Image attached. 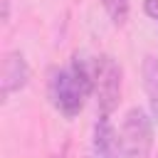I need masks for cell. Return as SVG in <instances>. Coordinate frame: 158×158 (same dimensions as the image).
<instances>
[{
	"instance_id": "8992f818",
	"label": "cell",
	"mask_w": 158,
	"mask_h": 158,
	"mask_svg": "<svg viewBox=\"0 0 158 158\" xmlns=\"http://www.w3.org/2000/svg\"><path fill=\"white\" fill-rule=\"evenodd\" d=\"M141 77H143V89H146V96H148L151 116L158 123V57H153V54L143 57Z\"/></svg>"
},
{
	"instance_id": "7a4b0ae2",
	"label": "cell",
	"mask_w": 158,
	"mask_h": 158,
	"mask_svg": "<svg viewBox=\"0 0 158 158\" xmlns=\"http://www.w3.org/2000/svg\"><path fill=\"white\" fill-rule=\"evenodd\" d=\"M121 64L111 54H94L91 57V79H94V96L99 104V114L111 116L121 101Z\"/></svg>"
},
{
	"instance_id": "277c9868",
	"label": "cell",
	"mask_w": 158,
	"mask_h": 158,
	"mask_svg": "<svg viewBox=\"0 0 158 158\" xmlns=\"http://www.w3.org/2000/svg\"><path fill=\"white\" fill-rule=\"evenodd\" d=\"M27 81H30V64H27L25 54L17 49L7 52L0 64V96L10 99L15 91L25 89Z\"/></svg>"
},
{
	"instance_id": "52a82bcc",
	"label": "cell",
	"mask_w": 158,
	"mask_h": 158,
	"mask_svg": "<svg viewBox=\"0 0 158 158\" xmlns=\"http://www.w3.org/2000/svg\"><path fill=\"white\" fill-rule=\"evenodd\" d=\"M109 20L114 25H123L128 20V10H131V0H101Z\"/></svg>"
},
{
	"instance_id": "6da1fadb",
	"label": "cell",
	"mask_w": 158,
	"mask_h": 158,
	"mask_svg": "<svg viewBox=\"0 0 158 158\" xmlns=\"http://www.w3.org/2000/svg\"><path fill=\"white\" fill-rule=\"evenodd\" d=\"M47 91H49L52 106L62 116L74 118L84 109L86 99L94 94L91 57H86L84 52H77L67 67L52 69L49 81H47Z\"/></svg>"
},
{
	"instance_id": "5b68a950",
	"label": "cell",
	"mask_w": 158,
	"mask_h": 158,
	"mask_svg": "<svg viewBox=\"0 0 158 158\" xmlns=\"http://www.w3.org/2000/svg\"><path fill=\"white\" fill-rule=\"evenodd\" d=\"M91 148H94V158H121L123 148L118 141V133L111 126V118L99 114L96 123H94V136H91Z\"/></svg>"
},
{
	"instance_id": "3957f363",
	"label": "cell",
	"mask_w": 158,
	"mask_h": 158,
	"mask_svg": "<svg viewBox=\"0 0 158 158\" xmlns=\"http://www.w3.org/2000/svg\"><path fill=\"white\" fill-rule=\"evenodd\" d=\"M153 116L141 106H131L126 111L118 128V141L126 158H148L153 148Z\"/></svg>"
},
{
	"instance_id": "ba28073f",
	"label": "cell",
	"mask_w": 158,
	"mask_h": 158,
	"mask_svg": "<svg viewBox=\"0 0 158 158\" xmlns=\"http://www.w3.org/2000/svg\"><path fill=\"white\" fill-rule=\"evenodd\" d=\"M143 12L158 22V0H143Z\"/></svg>"
}]
</instances>
